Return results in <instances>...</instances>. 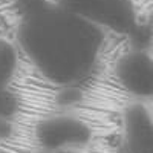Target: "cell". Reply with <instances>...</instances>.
<instances>
[{"instance_id":"obj_1","label":"cell","mask_w":153,"mask_h":153,"mask_svg":"<svg viewBox=\"0 0 153 153\" xmlns=\"http://www.w3.org/2000/svg\"><path fill=\"white\" fill-rule=\"evenodd\" d=\"M19 48L45 80L57 86L83 83L97 69L106 31L55 2L26 6L17 26Z\"/></svg>"},{"instance_id":"obj_2","label":"cell","mask_w":153,"mask_h":153,"mask_svg":"<svg viewBox=\"0 0 153 153\" xmlns=\"http://www.w3.org/2000/svg\"><path fill=\"white\" fill-rule=\"evenodd\" d=\"M74 14L95 23L104 31L127 37L143 35L133 0H54Z\"/></svg>"},{"instance_id":"obj_3","label":"cell","mask_w":153,"mask_h":153,"mask_svg":"<svg viewBox=\"0 0 153 153\" xmlns=\"http://www.w3.org/2000/svg\"><path fill=\"white\" fill-rule=\"evenodd\" d=\"M94 136L92 127L72 115H52L35 127V138L45 150L63 152L86 147Z\"/></svg>"},{"instance_id":"obj_4","label":"cell","mask_w":153,"mask_h":153,"mask_svg":"<svg viewBox=\"0 0 153 153\" xmlns=\"http://www.w3.org/2000/svg\"><path fill=\"white\" fill-rule=\"evenodd\" d=\"M115 78L132 95L150 97L153 94V60L150 54L135 48L121 55L115 65Z\"/></svg>"},{"instance_id":"obj_5","label":"cell","mask_w":153,"mask_h":153,"mask_svg":"<svg viewBox=\"0 0 153 153\" xmlns=\"http://www.w3.org/2000/svg\"><path fill=\"white\" fill-rule=\"evenodd\" d=\"M123 127L130 153H153V120L144 104L135 103L124 110Z\"/></svg>"},{"instance_id":"obj_6","label":"cell","mask_w":153,"mask_h":153,"mask_svg":"<svg viewBox=\"0 0 153 153\" xmlns=\"http://www.w3.org/2000/svg\"><path fill=\"white\" fill-rule=\"evenodd\" d=\"M19 71V52L11 42L0 38V97L9 87Z\"/></svg>"},{"instance_id":"obj_7","label":"cell","mask_w":153,"mask_h":153,"mask_svg":"<svg viewBox=\"0 0 153 153\" xmlns=\"http://www.w3.org/2000/svg\"><path fill=\"white\" fill-rule=\"evenodd\" d=\"M12 133V124L6 117H0V138H6Z\"/></svg>"},{"instance_id":"obj_8","label":"cell","mask_w":153,"mask_h":153,"mask_svg":"<svg viewBox=\"0 0 153 153\" xmlns=\"http://www.w3.org/2000/svg\"><path fill=\"white\" fill-rule=\"evenodd\" d=\"M16 2H23V3H26V5H31V3L37 2V0H16Z\"/></svg>"},{"instance_id":"obj_9","label":"cell","mask_w":153,"mask_h":153,"mask_svg":"<svg viewBox=\"0 0 153 153\" xmlns=\"http://www.w3.org/2000/svg\"><path fill=\"white\" fill-rule=\"evenodd\" d=\"M37 153H58V152H51V150H45V149H42L40 152H37Z\"/></svg>"}]
</instances>
